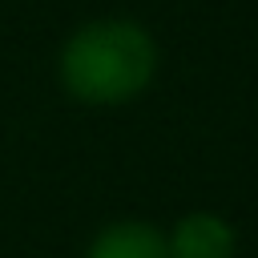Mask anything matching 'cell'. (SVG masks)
<instances>
[{"mask_svg":"<svg viewBox=\"0 0 258 258\" xmlns=\"http://www.w3.org/2000/svg\"><path fill=\"white\" fill-rule=\"evenodd\" d=\"M85 258H169V242H165V234L157 226L129 218V222L105 226L89 242Z\"/></svg>","mask_w":258,"mask_h":258,"instance_id":"obj_3","label":"cell"},{"mask_svg":"<svg viewBox=\"0 0 258 258\" xmlns=\"http://www.w3.org/2000/svg\"><path fill=\"white\" fill-rule=\"evenodd\" d=\"M165 242H169V258H234L238 254L234 226L210 210L185 214Z\"/></svg>","mask_w":258,"mask_h":258,"instance_id":"obj_2","label":"cell"},{"mask_svg":"<svg viewBox=\"0 0 258 258\" xmlns=\"http://www.w3.org/2000/svg\"><path fill=\"white\" fill-rule=\"evenodd\" d=\"M60 85L81 105H125L157 73V44L145 24L101 16L81 24L60 48Z\"/></svg>","mask_w":258,"mask_h":258,"instance_id":"obj_1","label":"cell"}]
</instances>
